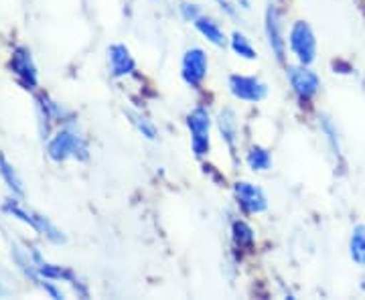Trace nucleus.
Returning a JSON list of instances; mask_svg holds the SVG:
<instances>
[{
	"label": "nucleus",
	"instance_id": "1",
	"mask_svg": "<svg viewBox=\"0 0 365 300\" xmlns=\"http://www.w3.org/2000/svg\"><path fill=\"white\" fill-rule=\"evenodd\" d=\"M47 152L57 162H63L67 158H88V144L78 132L63 128L49 140Z\"/></svg>",
	"mask_w": 365,
	"mask_h": 300
},
{
	"label": "nucleus",
	"instance_id": "2",
	"mask_svg": "<svg viewBox=\"0 0 365 300\" xmlns=\"http://www.w3.org/2000/svg\"><path fill=\"white\" fill-rule=\"evenodd\" d=\"M288 43H290V51L294 53L300 66L314 63V59H317V37H314L313 29L309 23L297 21L290 26Z\"/></svg>",
	"mask_w": 365,
	"mask_h": 300
},
{
	"label": "nucleus",
	"instance_id": "3",
	"mask_svg": "<svg viewBox=\"0 0 365 300\" xmlns=\"http://www.w3.org/2000/svg\"><path fill=\"white\" fill-rule=\"evenodd\" d=\"M187 126L191 132V148L197 157H205L209 152V132H211V116L205 105H197L195 110L187 116Z\"/></svg>",
	"mask_w": 365,
	"mask_h": 300
},
{
	"label": "nucleus",
	"instance_id": "4",
	"mask_svg": "<svg viewBox=\"0 0 365 300\" xmlns=\"http://www.w3.org/2000/svg\"><path fill=\"white\" fill-rule=\"evenodd\" d=\"M4 211L6 213H11L13 217H16V219H21V222L29 223L33 229H37L39 234H43L47 239H51L53 244H61V242H66V237H63V234L53 225L47 217H43V215H39V213H33V211H26V209H23L16 201H9L6 205H4Z\"/></svg>",
	"mask_w": 365,
	"mask_h": 300
},
{
	"label": "nucleus",
	"instance_id": "5",
	"mask_svg": "<svg viewBox=\"0 0 365 300\" xmlns=\"http://www.w3.org/2000/svg\"><path fill=\"white\" fill-rule=\"evenodd\" d=\"M287 76L290 86H292V92L297 93V98L302 102L313 100L321 90V78L314 73L313 69H309V66L288 67Z\"/></svg>",
	"mask_w": 365,
	"mask_h": 300
},
{
	"label": "nucleus",
	"instance_id": "6",
	"mask_svg": "<svg viewBox=\"0 0 365 300\" xmlns=\"http://www.w3.org/2000/svg\"><path fill=\"white\" fill-rule=\"evenodd\" d=\"M207 55H205V51H203L201 47H191V49L185 51V55H182L181 71L182 79H185L187 86L199 88V86L203 83V79L207 78Z\"/></svg>",
	"mask_w": 365,
	"mask_h": 300
},
{
	"label": "nucleus",
	"instance_id": "7",
	"mask_svg": "<svg viewBox=\"0 0 365 300\" xmlns=\"http://www.w3.org/2000/svg\"><path fill=\"white\" fill-rule=\"evenodd\" d=\"M230 92L234 98L242 100V102H262L268 95V86L262 79L254 78V76H232L230 81Z\"/></svg>",
	"mask_w": 365,
	"mask_h": 300
},
{
	"label": "nucleus",
	"instance_id": "8",
	"mask_svg": "<svg viewBox=\"0 0 365 300\" xmlns=\"http://www.w3.org/2000/svg\"><path fill=\"white\" fill-rule=\"evenodd\" d=\"M234 195L237 205L244 209L250 215H256V213H264L268 209V199L266 193L262 191L260 187H256L250 181H240L234 187Z\"/></svg>",
	"mask_w": 365,
	"mask_h": 300
},
{
	"label": "nucleus",
	"instance_id": "9",
	"mask_svg": "<svg viewBox=\"0 0 365 300\" xmlns=\"http://www.w3.org/2000/svg\"><path fill=\"white\" fill-rule=\"evenodd\" d=\"M266 37H268V45L276 55L278 61H284L287 57V41L282 35V23H280V13L278 9L270 4L266 9Z\"/></svg>",
	"mask_w": 365,
	"mask_h": 300
},
{
	"label": "nucleus",
	"instance_id": "10",
	"mask_svg": "<svg viewBox=\"0 0 365 300\" xmlns=\"http://www.w3.org/2000/svg\"><path fill=\"white\" fill-rule=\"evenodd\" d=\"M11 69L16 76V79L21 81V86L26 90H33L37 86V69L35 63L31 59V51L25 47H16L11 59Z\"/></svg>",
	"mask_w": 365,
	"mask_h": 300
},
{
	"label": "nucleus",
	"instance_id": "11",
	"mask_svg": "<svg viewBox=\"0 0 365 300\" xmlns=\"http://www.w3.org/2000/svg\"><path fill=\"white\" fill-rule=\"evenodd\" d=\"M108 63H110V73L114 78H126L136 71V61L130 55V49L122 43H116L108 49Z\"/></svg>",
	"mask_w": 365,
	"mask_h": 300
},
{
	"label": "nucleus",
	"instance_id": "12",
	"mask_svg": "<svg viewBox=\"0 0 365 300\" xmlns=\"http://www.w3.org/2000/svg\"><path fill=\"white\" fill-rule=\"evenodd\" d=\"M217 126H220V132H222L223 143L230 146L232 155H235V146H237V140H240V128H237V118H235V112L232 108L222 110Z\"/></svg>",
	"mask_w": 365,
	"mask_h": 300
},
{
	"label": "nucleus",
	"instance_id": "13",
	"mask_svg": "<svg viewBox=\"0 0 365 300\" xmlns=\"http://www.w3.org/2000/svg\"><path fill=\"white\" fill-rule=\"evenodd\" d=\"M193 25L197 26V31L205 37V39L211 43V45H215V47H223L227 39H225V35H223L222 26L220 23H215L211 16H205V14H201L199 19H197Z\"/></svg>",
	"mask_w": 365,
	"mask_h": 300
},
{
	"label": "nucleus",
	"instance_id": "14",
	"mask_svg": "<svg viewBox=\"0 0 365 300\" xmlns=\"http://www.w3.org/2000/svg\"><path fill=\"white\" fill-rule=\"evenodd\" d=\"M349 256L351 260L359 266L365 268V225L359 223L351 229V237H349Z\"/></svg>",
	"mask_w": 365,
	"mask_h": 300
},
{
	"label": "nucleus",
	"instance_id": "15",
	"mask_svg": "<svg viewBox=\"0 0 365 300\" xmlns=\"http://www.w3.org/2000/svg\"><path fill=\"white\" fill-rule=\"evenodd\" d=\"M319 128L325 134V140L327 144H329V148H331V152H333V157L341 158V155H343V152H341V138L335 122H333L331 118L321 116L319 118Z\"/></svg>",
	"mask_w": 365,
	"mask_h": 300
},
{
	"label": "nucleus",
	"instance_id": "16",
	"mask_svg": "<svg viewBox=\"0 0 365 300\" xmlns=\"http://www.w3.org/2000/svg\"><path fill=\"white\" fill-rule=\"evenodd\" d=\"M230 45H232V49H234L235 55H237V57H242V59L254 61V59L258 57V53H256V49H254V45H252L248 37H246L244 33H240V31H234Z\"/></svg>",
	"mask_w": 365,
	"mask_h": 300
},
{
	"label": "nucleus",
	"instance_id": "17",
	"mask_svg": "<svg viewBox=\"0 0 365 300\" xmlns=\"http://www.w3.org/2000/svg\"><path fill=\"white\" fill-rule=\"evenodd\" d=\"M232 235H234V244L235 248H242V249H250L254 246V229L250 227L246 222H234L232 225Z\"/></svg>",
	"mask_w": 365,
	"mask_h": 300
},
{
	"label": "nucleus",
	"instance_id": "18",
	"mask_svg": "<svg viewBox=\"0 0 365 300\" xmlns=\"http://www.w3.org/2000/svg\"><path fill=\"white\" fill-rule=\"evenodd\" d=\"M246 160H248L250 169L252 170L272 169V155H270V150H266L262 146H252Z\"/></svg>",
	"mask_w": 365,
	"mask_h": 300
},
{
	"label": "nucleus",
	"instance_id": "19",
	"mask_svg": "<svg viewBox=\"0 0 365 300\" xmlns=\"http://www.w3.org/2000/svg\"><path fill=\"white\" fill-rule=\"evenodd\" d=\"M0 175H2V179L6 181V185L13 189V193H16V195H23V193H25V189H23V181L19 179V175H16L14 167L13 165H9L4 157H0Z\"/></svg>",
	"mask_w": 365,
	"mask_h": 300
},
{
	"label": "nucleus",
	"instance_id": "20",
	"mask_svg": "<svg viewBox=\"0 0 365 300\" xmlns=\"http://www.w3.org/2000/svg\"><path fill=\"white\" fill-rule=\"evenodd\" d=\"M128 118H130L132 124L136 126V130L140 132L146 140H157V128L148 118L138 114V112H132V110H128Z\"/></svg>",
	"mask_w": 365,
	"mask_h": 300
},
{
	"label": "nucleus",
	"instance_id": "21",
	"mask_svg": "<svg viewBox=\"0 0 365 300\" xmlns=\"http://www.w3.org/2000/svg\"><path fill=\"white\" fill-rule=\"evenodd\" d=\"M179 11H181L182 19L189 21V23H195L197 19L201 16V9L197 4H193V2H182L181 6H179Z\"/></svg>",
	"mask_w": 365,
	"mask_h": 300
},
{
	"label": "nucleus",
	"instance_id": "22",
	"mask_svg": "<svg viewBox=\"0 0 365 300\" xmlns=\"http://www.w3.org/2000/svg\"><path fill=\"white\" fill-rule=\"evenodd\" d=\"M217 4H220V9L225 11V14H230V16H235L237 11H240V6H234L232 2H227V0H215Z\"/></svg>",
	"mask_w": 365,
	"mask_h": 300
},
{
	"label": "nucleus",
	"instance_id": "23",
	"mask_svg": "<svg viewBox=\"0 0 365 300\" xmlns=\"http://www.w3.org/2000/svg\"><path fill=\"white\" fill-rule=\"evenodd\" d=\"M252 2H254V0H235V6H240V9H244V11H250V9H252Z\"/></svg>",
	"mask_w": 365,
	"mask_h": 300
}]
</instances>
